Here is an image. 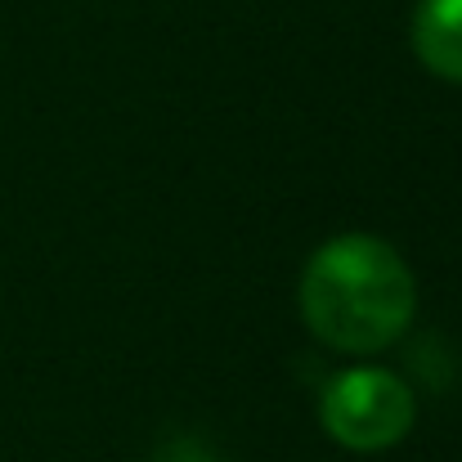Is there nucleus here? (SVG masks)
<instances>
[{
    "label": "nucleus",
    "instance_id": "f03ea898",
    "mask_svg": "<svg viewBox=\"0 0 462 462\" xmlns=\"http://www.w3.org/2000/svg\"><path fill=\"white\" fill-rule=\"evenodd\" d=\"M323 427L337 445L373 454L391 449L413 427V391L386 368H350L337 373L323 391Z\"/></svg>",
    "mask_w": 462,
    "mask_h": 462
},
{
    "label": "nucleus",
    "instance_id": "7ed1b4c3",
    "mask_svg": "<svg viewBox=\"0 0 462 462\" xmlns=\"http://www.w3.org/2000/svg\"><path fill=\"white\" fill-rule=\"evenodd\" d=\"M413 50L431 72L462 81V0H422L418 5Z\"/></svg>",
    "mask_w": 462,
    "mask_h": 462
},
{
    "label": "nucleus",
    "instance_id": "20e7f679",
    "mask_svg": "<svg viewBox=\"0 0 462 462\" xmlns=\"http://www.w3.org/2000/svg\"><path fill=\"white\" fill-rule=\"evenodd\" d=\"M162 462H211L207 454H198L193 445H171L166 454H162Z\"/></svg>",
    "mask_w": 462,
    "mask_h": 462
},
{
    "label": "nucleus",
    "instance_id": "f257e3e1",
    "mask_svg": "<svg viewBox=\"0 0 462 462\" xmlns=\"http://www.w3.org/2000/svg\"><path fill=\"white\" fill-rule=\"evenodd\" d=\"M418 306L413 274L395 247L373 234H341L310 256L301 274V314L310 332L346 355L391 346Z\"/></svg>",
    "mask_w": 462,
    "mask_h": 462
}]
</instances>
